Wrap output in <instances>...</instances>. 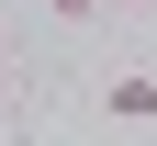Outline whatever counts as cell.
<instances>
[{
  "label": "cell",
  "mask_w": 157,
  "mask_h": 146,
  "mask_svg": "<svg viewBox=\"0 0 157 146\" xmlns=\"http://www.w3.org/2000/svg\"><path fill=\"white\" fill-rule=\"evenodd\" d=\"M101 112H112V124H157V68H124V79L101 90Z\"/></svg>",
  "instance_id": "obj_1"
},
{
  "label": "cell",
  "mask_w": 157,
  "mask_h": 146,
  "mask_svg": "<svg viewBox=\"0 0 157 146\" xmlns=\"http://www.w3.org/2000/svg\"><path fill=\"white\" fill-rule=\"evenodd\" d=\"M0 90H11V56H0Z\"/></svg>",
  "instance_id": "obj_3"
},
{
  "label": "cell",
  "mask_w": 157,
  "mask_h": 146,
  "mask_svg": "<svg viewBox=\"0 0 157 146\" xmlns=\"http://www.w3.org/2000/svg\"><path fill=\"white\" fill-rule=\"evenodd\" d=\"M124 11H157V0H124Z\"/></svg>",
  "instance_id": "obj_4"
},
{
  "label": "cell",
  "mask_w": 157,
  "mask_h": 146,
  "mask_svg": "<svg viewBox=\"0 0 157 146\" xmlns=\"http://www.w3.org/2000/svg\"><path fill=\"white\" fill-rule=\"evenodd\" d=\"M45 11H56V23H101V0H45Z\"/></svg>",
  "instance_id": "obj_2"
}]
</instances>
